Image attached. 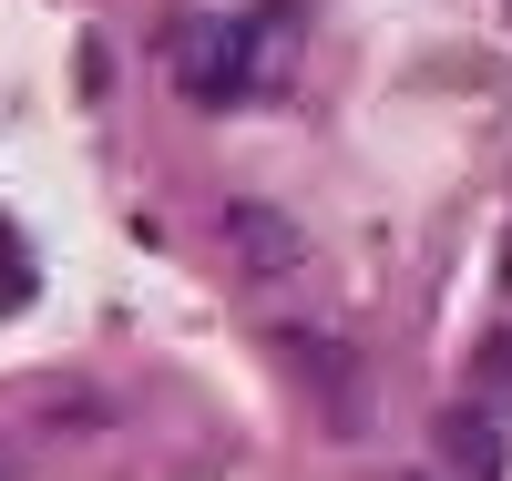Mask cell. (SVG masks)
Here are the masks:
<instances>
[{
    "mask_svg": "<svg viewBox=\"0 0 512 481\" xmlns=\"http://www.w3.org/2000/svg\"><path fill=\"white\" fill-rule=\"evenodd\" d=\"M277 359L297 369V389H308V410H318L328 441H369V430H379V379H369V359H359L349 328L287 318V328H277Z\"/></svg>",
    "mask_w": 512,
    "mask_h": 481,
    "instance_id": "1",
    "label": "cell"
},
{
    "mask_svg": "<svg viewBox=\"0 0 512 481\" xmlns=\"http://www.w3.org/2000/svg\"><path fill=\"white\" fill-rule=\"evenodd\" d=\"M164 72H175V93H185L195 113H246V103H267V62H256V21H246V11H195V21H175Z\"/></svg>",
    "mask_w": 512,
    "mask_h": 481,
    "instance_id": "2",
    "label": "cell"
},
{
    "mask_svg": "<svg viewBox=\"0 0 512 481\" xmlns=\"http://www.w3.org/2000/svg\"><path fill=\"white\" fill-rule=\"evenodd\" d=\"M431 471L441 481H512V410H492L482 389H461L431 420Z\"/></svg>",
    "mask_w": 512,
    "mask_h": 481,
    "instance_id": "3",
    "label": "cell"
},
{
    "mask_svg": "<svg viewBox=\"0 0 512 481\" xmlns=\"http://www.w3.org/2000/svg\"><path fill=\"white\" fill-rule=\"evenodd\" d=\"M226 256H236V277H256V287H287L297 267H308V226H297L287 205H256V195H236V205H226Z\"/></svg>",
    "mask_w": 512,
    "mask_h": 481,
    "instance_id": "4",
    "label": "cell"
},
{
    "mask_svg": "<svg viewBox=\"0 0 512 481\" xmlns=\"http://www.w3.org/2000/svg\"><path fill=\"white\" fill-rule=\"evenodd\" d=\"M472 389H482L492 410H512V318H502V328L472 348Z\"/></svg>",
    "mask_w": 512,
    "mask_h": 481,
    "instance_id": "5",
    "label": "cell"
},
{
    "mask_svg": "<svg viewBox=\"0 0 512 481\" xmlns=\"http://www.w3.org/2000/svg\"><path fill=\"white\" fill-rule=\"evenodd\" d=\"M0 481H52V430H11L0 441Z\"/></svg>",
    "mask_w": 512,
    "mask_h": 481,
    "instance_id": "6",
    "label": "cell"
},
{
    "mask_svg": "<svg viewBox=\"0 0 512 481\" xmlns=\"http://www.w3.org/2000/svg\"><path fill=\"white\" fill-rule=\"evenodd\" d=\"M502 277H512V226H502Z\"/></svg>",
    "mask_w": 512,
    "mask_h": 481,
    "instance_id": "7",
    "label": "cell"
}]
</instances>
